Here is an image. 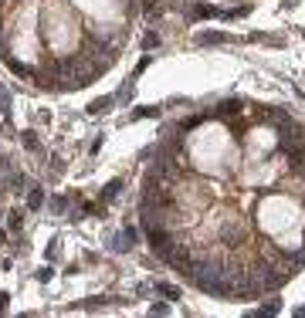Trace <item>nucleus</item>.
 Returning a JSON list of instances; mask_svg holds the SVG:
<instances>
[{
    "mask_svg": "<svg viewBox=\"0 0 305 318\" xmlns=\"http://www.w3.org/2000/svg\"><path fill=\"white\" fill-rule=\"evenodd\" d=\"M275 311H278V301H271V305H265L261 311H255L251 318H275Z\"/></svg>",
    "mask_w": 305,
    "mask_h": 318,
    "instance_id": "nucleus-1",
    "label": "nucleus"
},
{
    "mask_svg": "<svg viewBox=\"0 0 305 318\" xmlns=\"http://www.w3.org/2000/svg\"><path fill=\"white\" fill-rule=\"evenodd\" d=\"M143 44H146V47H156V44H160V38H156V34H146Z\"/></svg>",
    "mask_w": 305,
    "mask_h": 318,
    "instance_id": "nucleus-6",
    "label": "nucleus"
},
{
    "mask_svg": "<svg viewBox=\"0 0 305 318\" xmlns=\"http://www.w3.org/2000/svg\"><path fill=\"white\" fill-rule=\"evenodd\" d=\"M119 187H122V183H112V187H105V193H102V200H112L115 193H119Z\"/></svg>",
    "mask_w": 305,
    "mask_h": 318,
    "instance_id": "nucleus-5",
    "label": "nucleus"
},
{
    "mask_svg": "<svg viewBox=\"0 0 305 318\" xmlns=\"http://www.w3.org/2000/svg\"><path fill=\"white\" fill-rule=\"evenodd\" d=\"M166 315V305H152V318H163Z\"/></svg>",
    "mask_w": 305,
    "mask_h": 318,
    "instance_id": "nucleus-7",
    "label": "nucleus"
},
{
    "mask_svg": "<svg viewBox=\"0 0 305 318\" xmlns=\"http://www.w3.org/2000/svg\"><path fill=\"white\" fill-rule=\"evenodd\" d=\"M20 318H31V315H20Z\"/></svg>",
    "mask_w": 305,
    "mask_h": 318,
    "instance_id": "nucleus-8",
    "label": "nucleus"
},
{
    "mask_svg": "<svg viewBox=\"0 0 305 318\" xmlns=\"http://www.w3.org/2000/svg\"><path fill=\"white\" fill-rule=\"evenodd\" d=\"M160 288V295H166V298H180V288H173V284H156Z\"/></svg>",
    "mask_w": 305,
    "mask_h": 318,
    "instance_id": "nucleus-2",
    "label": "nucleus"
},
{
    "mask_svg": "<svg viewBox=\"0 0 305 318\" xmlns=\"http://www.w3.org/2000/svg\"><path fill=\"white\" fill-rule=\"evenodd\" d=\"M28 203H31V210H41V203H44V193H41V190H34Z\"/></svg>",
    "mask_w": 305,
    "mask_h": 318,
    "instance_id": "nucleus-3",
    "label": "nucleus"
},
{
    "mask_svg": "<svg viewBox=\"0 0 305 318\" xmlns=\"http://www.w3.org/2000/svg\"><path fill=\"white\" fill-rule=\"evenodd\" d=\"M238 109H241V102H238V98H231V102H224V105H220V112H224V115H227V112H238Z\"/></svg>",
    "mask_w": 305,
    "mask_h": 318,
    "instance_id": "nucleus-4",
    "label": "nucleus"
}]
</instances>
